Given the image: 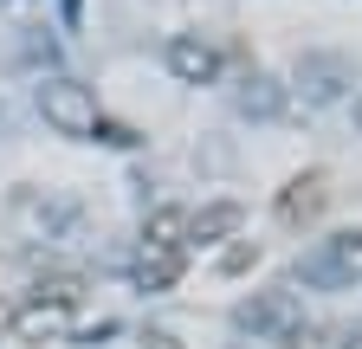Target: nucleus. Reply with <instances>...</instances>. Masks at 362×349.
Masks as SVG:
<instances>
[{"label":"nucleus","instance_id":"13","mask_svg":"<svg viewBox=\"0 0 362 349\" xmlns=\"http://www.w3.org/2000/svg\"><path fill=\"white\" fill-rule=\"evenodd\" d=\"M0 336H13V297H0Z\"/></svg>","mask_w":362,"mask_h":349},{"label":"nucleus","instance_id":"12","mask_svg":"<svg viewBox=\"0 0 362 349\" xmlns=\"http://www.w3.org/2000/svg\"><path fill=\"white\" fill-rule=\"evenodd\" d=\"M246 266H259V246H252V239H240V246H226V252H220V272H226V278L246 272Z\"/></svg>","mask_w":362,"mask_h":349},{"label":"nucleus","instance_id":"9","mask_svg":"<svg viewBox=\"0 0 362 349\" xmlns=\"http://www.w3.org/2000/svg\"><path fill=\"white\" fill-rule=\"evenodd\" d=\"M298 78L310 84V97H337V78H343V65H337V59H304V65H298Z\"/></svg>","mask_w":362,"mask_h":349},{"label":"nucleus","instance_id":"8","mask_svg":"<svg viewBox=\"0 0 362 349\" xmlns=\"http://www.w3.org/2000/svg\"><path fill=\"white\" fill-rule=\"evenodd\" d=\"M285 317H291V291H272L265 304H246V311H240L246 330H279Z\"/></svg>","mask_w":362,"mask_h":349},{"label":"nucleus","instance_id":"5","mask_svg":"<svg viewBox=\"0 0 362 349\" xmlns=\"http://www.w3.org/2000/svg\"><path fill=\"white\" fill-rule=\"evenodd\" d=\"M240 220H246V207L240 201H207L201 213H188V239H226V233H240Z\"/></svg>","mask_w":362,"mask_h":349},{"label":"nucleus","instance_id":"10","mask_svg":"<svg viewBox=\"0 0 362 349\" xmlns=\"http://www.w3.org/2000/svg\"><path fill=\"white\" fill-rule=\"evenodd\" d=\"M240 110H246V117H272V110H279V84H272V78H246Z\"/></svg>","mask_w":362,"mask_h":349},{"label":"nucleus","instance_id":"16","mask_svg":"<svg viewBox=\"0 0 362 349\" xmlns=\"http://www.w3.org/2000/svg\"><path fill=\"white\" fill-rule=\"evenodd\" d=\"M349 349H362V336H356V343H349Z\"/></svg>","mask_w":362,"mask_h":349},{"label":"nucleus","instance_id":"15","mask_svg":"<svg viewBox=\"0 0 362 349\" xmlns=\"http://www.w3.org/2000/svg\"><path fill=\"white\" fill-rule=\"evenodd\" d=\"M356 129H362V97H356Z\"/></svg>","mask_w":362,"mask_h":349},{"label":"nucleus","instance_id":"1","mask_svg":"<svg viewBox=\"0 0 362 349\" xmlns=\"http://www.w3.org/2000/svg\"><path fill=\"white\" fill-rule=\"evenodd\" d=\"M39 117L52 123L59 136H71V143H90L104 129L98 97H90V84H78V78H45L39 84Z\"/></svg>","mask_w":362,"mask_h":349},{"label":"nucleus","instance_id":"7","mask_svg":"<svg viewBox=\"0 0 362 349\" xmlns=\"http://www.w3.org/2000/svg\"><path fill=\"white\" fill-rule=\"evenodd\" d=\"M181 233H188V213L181 207H156L143 220V246H181Z\"/></svg>","mask_w":362,"mask_h":349},{"label":"nucleus","instance_id":"4","mask_svg":"<svg viewBox=\"0 0 362 349\" xmlns=\"http://www.w3.org/2000/svg\"><path fill=\"white\" fill-rule=\"evenodd\" d=\"M324 201H330V188H324V174H291L285 182V194H279V220L285 227H298V220H317V213H324Z\"/></svg>","mask_w":362,"mask_h":349},{"label":"nucleus","instance_id":"14","mask_svg":"<svg viewBox=\"0 0 362 349\" xmlns=\"http://www.w3.org/2000/svg\"><path fill=\"white\" fill-rule=\"evenodd\" d=\"M149 343H156V349H175V343H168V336H149Z\"/></svg>","mask_w":362,"mask_h":349},{"label":"nucleus","instance_id":"6","mask_svg":"<svg viewBox=\"0 0 362 349\" xmlns=\"http://www.w3.org/2000/svg\"><path fill=\"white\" fill-rule=\"evenodd\" d=\"M181 278V246H143V259H136V285L143 291H168Z\"/></svg>","mask_w":362,"mask_h":349},{"label":"nucleus","instance_id":"3","mask_svg":"<svg viewBox=\"0 0 362 349\" xmlns=\"http://www.w3.org/2000/svg\"><path fill=\"white\" fill-rule=\"evenodd\" d=\"M71 311L78 304H59V297H26V304H13V336H26V343H59L65 330H71Z\"/></svg>","mask_w":362,"mask_h":349},{"label":"nucleus","instance_id":"11","mask_svg":"<svg viewBox=\"0 0 362 349\" xmlns=\"http://www.w3.org/2000/svg\"><path fill=\"white\" fill-rule=\"evenodd\" d=\"M39 297H59V304H78V297H84V278H71V272H59V278H39Z\"/></svg>","mask_w":362,"mask_h":349},{"label":"nucleus","instance_id":"2","mask_svg":"<svg viewBox=\"0 0 362 349\" xmlns=\"http://www.w3.org/2000/svg\"><path fill=\"white\" fill-rule=\"evenodd\" d=\"M162 59H168V71L181 84H214L220 78V46L201 39V32H175L168 46H162Z\"/></svg>","mask_w":362,"mask_h":349}]
</instances>
